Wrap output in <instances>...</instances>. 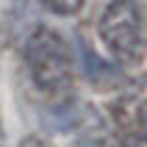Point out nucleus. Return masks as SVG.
<instances>
[{"mask_svg": "<svg viewBox=\"0 0 147 147\" xmlns=\"http://www.w3.org/2000/svg\"><path fill=\"white\" fill-rule=\"evenodd\" d=\"M78 133L83 147H147V78L128 81L103 108H89Z\"/></svg>", "mask_w": 147, "mask_h": 147, "instance_id": "f257e3e1", "label": "nucleus"}, {"mask_svg": "<svg viewBox=\"0 0 147 147\" xmlns=\"http://www.w3.org/2000/svg\"><path fill=\"white\" fill-rule=\"evenodd\" d=\"M25 64L33 86L47 97H67L72 92L75 64L69 45L53 28H36L25 42Z\"/></svg>", "mask_w": 147, "mask_h": 147, "instance_id": "f03ea898", "label": "nucleus"}, {"mask_svg": "<svg viewBox=\"0 0 147 147\" xmlns=\"http://www.w3.org/2000/svg\"><path fill=\"white\" fill-rule=\"evenodd\" d=\"M97 33L119 67L136 64L147 53V14L136 0H111L100 14Z\"/></svg>", "mask_w": 147, "mask_h": 147, "instance_id": "7ed1b4c3", "label": "nucleus"}, {"mask_svg": "<svg viewBox=\"0 0 147 147\" xmlns=\"http://www.w3.org/2000/svg\"><path fill=\"white\" fill-rule=\"evenodd\" d=\"M39 3L47 8V11H53V14H61V17L75 14V11L83 6V0H39Z\"/></svg>", "mask_w": 147, "mask_h": 147, "instance_id": "20e7f679", "label": "nucleus"}, {"mask_svg": "<svg viewBox=\"0 0 147 147\" xmlns=\"http://www.w3.org/2000/svg\"><path fill=\"white\" fill-rule=\"evenodd\" d=\"M17 147H45V144H42V139H36V136H28V139L20 142Z\"/></svg>", "mask_w": 147, "mask_h": 147, "instance_id": "39448f33", "label": "nucleus"}]
</instances>
